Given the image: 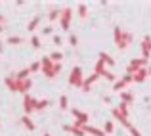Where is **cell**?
<instances>
[{"instance_id":"obj_18","label":"cell","mask_w":151,"mask_h":136,"mask_svg":"<svg viewBox=\"0 0 151 136\" xmlns=\"http://www.w3.org/2000/svg\"><path fill=\"white\" fill-rule=\"evenodd\" d=\"M29 75H31V69H29V67H25V69H21L17 73V79H19V81H23V79H29Z\"/></svg>"},{"instance_id":"obj_7","label":"cell","mask_w":151,"mask_h":136,"mask_svg":"<svg viewBox=\"0 0 151 136\" xmlns=\"http://www.w3.org/2000/svg\"><path fill=\"white\" fill-rule=\"evenodd\" d=\"M142 56H144V59H147L151 56V37L149 35H145L144 41H142Z\"/></svg>"},{"instance_id":"obj_27","label":"cell","mask_w":151,"mask_h":136,"mask_svg":"<svg viewBox=\"0 0 151 136\" xmlns=\"http://www.w3.org/2000/svg\"><path fill=\"white\" fill-rule=\"evenodd\" d=\"M61 14V10H52L50 14H48V17H50V21H55V17Z\"/></svg>"},{"instance_id":"obj_13","label":"cell","mask_w":151,"mask_h":136,"mask_svg":"<svg viewBox=\"0 0 151 136\" xmlns=\"http://www.w3.org/2000/svg\"><path fill=\"white\" fill-rule=\"evenodd\" d=\"M31 86H33L31 79H23V81H19V92H23V94H27Z\"/></svg>"},{"instance_id":"obj_28","label":"cell","mask_w":151,"mask_h":136,"mask_svg":"<svg viewBox=\"0 0 151 136\" xmlns=\"http://www.w3.org/2000/svg\"><path fill=\"white\" fill-rule=\"evenodd\" d=\"M78 15H81L82 19L86 17V4H81V6H78Z\"/></svg>"},{"instance_id":"obj_24","label":"cell","mask_w":151,"mask_h":136,"mask_svg":"<svg viewBox=\"0 0 151 136\" xmlns=\"http://www.w3.org/2000/svg\"><path fill=\"white\" fill-rule=\"evenodd\" d=\"M113 130H115V125H113V121H107V123H105V129H103V132L111 134Z\"/></svg>"},{"instance_id":"obj_30","label":"cell","mask_w":151,"mask_h":136,"mask_svg":"<svg viewBox=\"0 0 151 136\" xmlns=\"http://www.w3.org/2000/svg\"><path fill=\"white\" fill-rule=\"evenodd\" d=\"M31 44H33L35 48H40V41H38V37H37V35H35V37L31 38Z\"/></svg>"},{"instance_id":"obj_5","label":"cell","mask_w":151,"mask_h":136,"mask_svg":"<svg viewBox=\"0 0 151 136\" xmlns=\"http://www.w3.org/2000/svg\"><path fill=\"white\" fill-rule=\"evenodd\" d=\"M147 63V59H144V58H138V59H132V61L128 63V75H134L136 71H140V69H144V65Z\"/></svg>"},{"instance_id":"obj_35","label":"cell","mask_w":151,"mask_h":136,"mask_svg":"<svg viewBox=\"0 0 151 136\" xmlns=\"http://www.w3.org/2000/svg\"><path fill=\"white\" fill-rule=\"evenodd\" d=\"M59 71H61V65H59V63H54V73H55V75H58V73H59Z\"/></svg>"},{"instance_id":"obj_25","label":"cell","mask_w":151,"mask_h":136,"mask_svg":"<svg viewBox=\"0 0 151 136\" xmlns=\"http://www.w3.org/2000/svg\"><path fill=\"white\" fill-rule=\"evenodd\" d=\"M21 42H23L21 37H10L8 38V44H21Z\"/></svg>"},{"instance_id":"obj_1","label":"cell","mask_w":151,"mask_h":136,"mask_svg":"<svg viewBox=\"0 0 151 136\" xmlns=\"http://www.w3.org/2000/svg\"><path fill=\"white\" fill-rule=\"evenodd\" d=\"M115 44H117L119 50H124L126 46L132 42V35L130 33H126V31H122L121 27H115Z\"/></svg>"},{"instance_id":"obj_23","label":"cell","mask_w":151,"mask_h":136,"mask_svg":"<svg viewBox=\"0 0 151 136\" xmlns=\"http://www.w3.org/2000/svg\"><path fill=\"white\" fill-rule=\"evenodd\" d=\"M124 127H126V129H128V132H130V134H132V136H142V134H140V132H138V130H136V129H134V127H132V125H130V123H128V121H126V123H124Z\"/></svg>"},{"instance_id":"obj_22","label":"cell","mask_w":151,"mask_h":136,"mask_svg":"<svg viewBox=\"0 0 151 136\" xmlns=\"http://www.w3.org/2000/svg\"><path fill=\"white\" fill-rule=\"evenodd\" d=\"M48 100H38V102H37V111H42V109H44V107H48Z\"/></svg>"},{"instance_id":"obj_17","label":"cell","mask_w":151,"mask_h":136,"mask_svg":"<svg viewBox=\"0 0 151 136\" xmlns=\"http://www.w3.org/2000/svg\"><path fill=\"white\" fill-rule=\"evenodd\" d=\"M121 100H122V103H132V100H134V96L130 94V92H121Z\"/></svg>"},{"instance_id":"obj_15","label":"cell","mask_w":151,"mask_h":136,"mask_svg":"<svg viewBox=\"0 0 151 136\" xmlns=\"http://www.w3.org/2000/svg\"><path fill=\"white\" fill-rule=\"evenodd\" d=\"M100 59L105 63V65H113V63H115V59L111 58L109 54H105V52H100Z\"/></svg>"},{"instance_id":"obj_37","label":"cell","mask_w":151,"mask_h":136,"mask_svg":"<svg viewBox=\"0 0 151 136\" xmlns=\"http://www.w3.org/2000/svg\"><path fill=\"white\" fill-rule=\"evenodd\" d=\"M2 21H4V15H0V27H2Z\"/></svg>"},{"instance_id":"obj_6","label":"cell","mask_w":151,"mask_h":136,"mask_svg":"<svg viewBox=\"0 0 151 136\" xmlns=\"http://www.w3.org/2000/svg\"><path fill=\"white\" fill-rule=\"evenodd\" d=\"M71 14H73V12H71V8H63L61 14H59V21H61V27L65 31L69 29V25H71Z\"/></svg>"},{"instance_id":"obj_31","label":"cell","mask_w":151,"mask_h":136,"mask_svg":"<svg viewBox=\"0 0 151 136\" xmlns=\"http://www.w3.org/2000/svg\"><path fill=\"white\" fill-rule=\"evenodd\" d=\"M29 69H31V73H33V71H38V69H42V67H40V61H35L33 65L29 67Z\"/></svg>"},{"instance_id":"obj_36","label":"cell","mask_w":151,"mask_h":136,"mask_svg":"<svg viewBox=\"0 0 151 136\" xmlns=\"http://www.w3.org/2000/svg\"><path fill=\"white\" fill-rule=\"evenodd\" d=\"M52 33V27H44V35H50Z\"/></svg>"},{"instance_id":"obj_32","label":"cell","mask_w":151,"mask_h":136,"mask_svg":"<svg viewBox=\"0 0 151 136\" xmlns=\"http://www.w3.org/2000/svg\"><path fill=\"white\" fill-rule=\"evenodd\" d=\"M69 42H71V46H77V44H78L77 35H71V37H69Z\"/></svg>"},{"instance_id":"obj_19","label":"cell","mask_w":151,"mask_h":136,"mask_svg":"<svg viewBox=\"0 0 151 136\" xmlns=\"http://www.w3.org/2000/svg\"><path fill=\"white\" fill-rule=\"evenodd\" d=\"M38 23H40V17L37 15V17H33V19H31V23H29V27H27V29H29V31H35V29L38 27Z\"/></svg>"},{"instance_id":"obj_29","label":"cell","mask_w":151,"mask_h":136,"mask_svg":"<svg viewBox=\"0 0 151 136\" xmlns=\"http://www.w3.org/2000/svg\"><path fill=\"white\" fill-rule=\"evenodd\" d=\"M101 77H105V79H107V81H115V75H113V73H111V71H107V69H105V73H103V75H101Z\"/></svg>"},{"instance_id":"obj_21","label":"cell","mask_w":151,"mask_h":136,"mask_svg":"<svg viewBox=\"0 0 151 136\" xmlns=\"http://www.w3.org/2000/svg\"><path fill=\"white\" fill-rule=\"evenodd\" d=\"M61 58H63V54H61V52H54V54L50 56V59H52L54 63H59V61H61Z\"/></svg>"},{"instance_id":"obj_38","label":"cell","mask_w":151,"mask_h":136,"mask_svg":"<svg viewBox=\"0 0 151 136\" xmlns=\"http://www.w3.org/2000/svg\"><path fill=\"white\" fill-rule=\"evenodd\" d=\"M147 75H151V67H147Z\"/></svg>"},{"instance_id":"obj_40","label":"cell","mask_w":151,"mask_h":136,"mask_svg":"<svg viewBox=\"0 0 151 136\" xmlns=\"http://www.w3.org/2000/svg\"><path fill=\"white\" fill-rule=\"evenodd\" d=\"M0 52H2V44H0Z\"/></svg>"},{"instance_id":"obj_20","label":"cell","mask_w":151,"mask_h":136,"mask_svg":"<svg viewBox=\"0 0 151 136\" xmlns=\"http://www.w3.org/2000/svg\"><path fill=\"white\" fill-rule=\"evenodd\" d=\"M124 86H126V82L122 81V79H121V81H115V82H113V90H117V92H119V90H122Z\"/></svg>"},{"instance_id":"obj_10","label":"cell","mask_w":151,"mask_h":136,"mask_svg":"<svg viewBox=\"0 0 151 136\" xmlns=\"http://www.w3.org/2000/svg\"><path fill=\"white\" fill-rule=\"evenodd\" d=\"M98 79H100V77H98L96 73H92L90 77H86V79H84V82H82V90H84V92H88V90H90V86H92L94 82L98 81Z\"/></svg>"},{"instance_id":"obj_39","label":"cell","mask_w":151,"mask_h":136,"mask_svg":"<svg viewBox=\"0 0 151 136\" xmlns=\"http://www.w3.org/2000/svg\"><path fill=\"white\" fill-rule=\"evenodd\" d=\"M42 136H50V132H44V134H42Z\"/></svg>"},{"instance_id":"obj_11","label":"cell","mask_w":151,"mask_h":136,"mask_svg":"<svg viewBox=\"0 0 151 136\" xmlns=\"http://www.w3.org/2000/svg\"><path fill=\"white\" fill-rule=\"evenodd\" d=\"M63 130H65V132H73V134H77V136H84V130H82L81 127H75V125H65V127H63Z\"/></svg>"},{"instance_id":"obj_9","label":"cell","mask_w":151,"mask_h":136,"mask_svg":"<svg viewBox=\"0 0 151 136\" xmlns=\"http://www.w3.org/2000/svg\"><path fill=\"white\" fill-rule=\"evenodd\" d=\"M82 130H84L86 134H92V136H103V134H105L101 129H98V127H92V125H84V127H82Z\"/></svg>"},{"instance_id":"obj_41","label":"cell","mask_w":151,"mask_h":136,"mask_svg":"<svg viewBox=\"0 0 151 136\" xmlns=\"http://www.w3.org/2000/svg\"><path fill=\"white\" fill-rule=\"evenodd\" d=\"M0 33H2V27H0Z\"/></svg>"},{"instance_id":"obj_4","label":"cell","mask_w":151,"mask_h":136,"mask_svg":"<svg viewBox=\"0 0 151 136\" xmlns=\"http://www.w3.org/2000/svg\"><path fill=\"white\" fill-rule=\"evenodd\" d=\"M37 102H38V100H35L33 96H29V94L23 96V109H25V115L37 111Z\"/></svg>"},{"instance_id":"obj_12","label":"cell","mask_w":151,"mask_h":136,"mask_svg":"<svg viewBox=\"0 0 151 136\" xmlns=\"http://www.w3.org/2000/svg\"><path fill=\"white\" fill-rule=\"evenodd\" d=\"M147 77V69H140V71H136V73L132 75V79H134V82H144V79Z\"/></svg>"},{"instance_id":"obj_34","label":"cell","mask_w":151,"mask_h":136,"mask_svg":"<svg viewBox=\"0 0 151 136\" xmlns=\"http://www.w3.org/2000/svg\"><path fill=\"white\" fill-rule=\"evenodd\" d=\"M122 81H124V82H126V85H128V82H132V81H134V79H132V75H128V73H126V75H124V77H122Z\"/></svg>"},{"instance_id":"obj_26","label":"cell","mask_w":151,"mask_h":136,"mask_svg":"<svg viewBox=\"0 0 151 136\" xmlns=\"http://www.w3.org/2000/svg\"><path fill=\"white\" fill-rule=\"evenodd\" d=\"M67 96H59V107H61V109H67Z\"/></svg>"},{"instance_id":"obj_3","label":"cell","mask_w":151,"mask_h":136,"mask_svg":"<svg viewBox=\"0 0 151 136\" xmlns=\"http://www.w3.org/2000/svg\"><path fill=\"white\" fill-rule=\"evenodd\" d=\"M40 67H42V71H44V75L48 79H54L55 77V73H54V61L50 59V56H44V58H42Z\"/></svg>"},{"instance_id":"obj_2","label":"cell","mask_w":151,"mask_h":136,"mask_svg":"<svg viewBox=\"0 0 151 136\" xmlns=\"http://www.w3.org/2000/svg\"><path fill=\"white\" fill-rule=\"evenodd\" d=\"M82 82H84V77H82V69L78 65H75L71 69V75H69V85L71 86H78L82 88Z\"/></svg>"},{"instance_id":"obj_8","label":"cell","mask_w":151,"mask_h":136,"mask_svg":"<svg viewBox=\"0 0 151 136\" xmlns=\"http://www.w3.org/2000/svg\"><path fill=\"white\" fill-rule=\"evenodd\" d=\"M4 82H6V86L10 90L19 92V79L17 77H6V79H4Z\"/></svg>"},{"instance_id":"obj_14","label":"cell","mask_w":151,"mask_h":136,"mask_svg":"<svg viewBox=\"0 0 151 136\" xmlns=\"http://www.w3.org/2000/svg\"><path fill=\"white\" fill-rule=\"evenodd\" d=\"M94 73H96L98 77H101V75L105 73V63H103L101 59H98V61H96V65H94Z\"/></svg>"},{"instance_id":"obj_42","label":"cell","mask_w":151,"mask_h":136,"mask_svg":"<svg viewBox=\"0 0 151 136\" xmlns=\"http://www.w3.org/2000/svg\"><path fill=\"white\" fill-rule=\"evenodd\" d=\"M0 125H2V123H0Z\"/></svg>"},{"instance_id":"obj_16","label":"cell","mask_w":151,"mask_h":136,"mask_svg":"<svg viewBox=\"0 0 151 136\" xmlns=\"http://www.w3.org/2000/svg\"><path fill=\"white\" fill-rule=\"evenodd\" d=\"M21 123H23V127H25L27 130H35V123L29 119V115H25V117H21Z\"/></svg>"},{"instance_id":"obj_33","label":"cell","mask_w":151,"mask_h":136,"mask_svg":"<svg viewBox=\"0 0 151 136\" xmlns=\"http://www.w3.org/2000/svg\"><path fill=\"white\" fill-rule=\"evenodd\" d=\"M54 44H55V46H61V44H63L61 37H58V35H54Z\"/></svg>"}]
</instances>
